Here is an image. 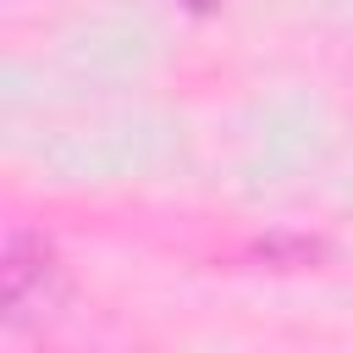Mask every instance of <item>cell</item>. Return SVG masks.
I'll use <instances>...</instances> for the list:
<instances>
[{
  "label": "cell",
  "instance_id": "cell-1",
  "mask_svg": "<svg viewBox=\"0 0 353 353\" xmlns=\"http://www.w3.org/2000/svg\"><path fill=\"white\" fill-rule=\"evenodd\" d=\"M0 281H6V325L11 331L44 325L61 309V298H66V265H61L55 243L44 232H28V226H17L6 237Z\"/></svg>",
  "mask_w": 353,
  "mask_h": 353
},
{
  "label": "cell",
  "instance_id": "cell-2",
  "mask_svg": "<svg viewBox=\"0 0 353 353\" xmlns=\"http://www.w3.org/2000/svg\"><path fill=\"white\" fill-rule=\"evenodd\" d=\"M188 6H193V11H210V6H215V0H188Z\"/></svg>",
  "mask_w": 353,
  "mask_h": 353
}]
</instances>
